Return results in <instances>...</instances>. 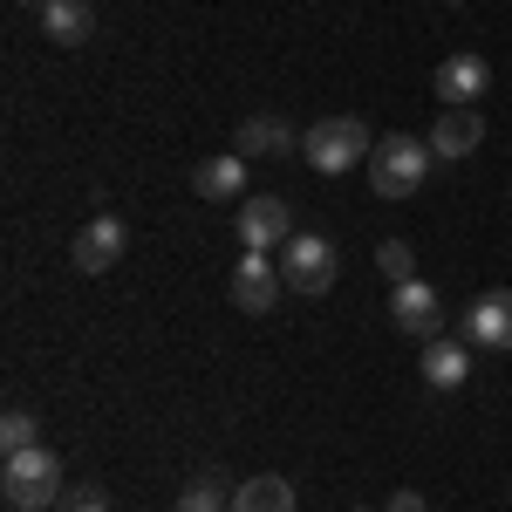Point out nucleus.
<instances>
[{
	"mask_svg": "<svg viewBox=\"0 0 512 512\" xmlns=\"http://www.w3.org/2000/svg\"><path fill=\"white\" fill-rule=\"evenodd\" d=\"M431 144H417L410 130H390V137H376V151H369V192L403 205V198L424 192V171H431Z\"/></svg>",
	"mask_w": 512,
	"mask_h": 512,
	"instance_id": "1",
	"label": "nucleus"
},
{
	"mask_svg": "<svg viewBox=\"0 0 512 512\" xmlns=\"http://www.w3.org/2000/svg\"><path fill=\"white\" fill-rule=\"evenodd\" d=\"M0 492H7V506L14 512H48L62 506L69 492H62V458L35 444V451H14L7 465H0Z\"/></svg>",
	"mask_w": 512,
	"mask_h": 512,
	"instance_id": "2",
	"label": "nucleus"
},
{
	"mask_svg": "<svg viewBox=\"0 0 512 512\" xmlns=\"http://www.w3.org/2000/svg\"><path fill=\"white\" fill-rule=\"evenodd\" d=\"M369 123L362 117H321L308 137H301V158L315 164L321 178H342V171H355V164H369Z\"/></svg>",
	"mask_w": 512,
	"mask_h": 512,
	"instance_id": "3",
	"label": "nucleus"
},
{
	"mask_svg": "<svg viewBox=\"0 0 512 512\" xmlns=\"http://www.w3.org/2000/svg\"><path fill=\"white\" fill-rule=\"evenodd\" d=\"M335 267H342V253H335L328 233H294L280 246V280H287L294 294H328V287H335Z\"/></svg>",
	"mask_w": 512,
	"mask_h": 512,
	"instance_id": "4",
	"label": "nucleus"
},
{
	"mask_svg": "<svg viewBox=\"0 0 512 512\" xmlns=\"http://www.w3.org/2000/svg\"><path fill=\"white\" fill-rule=\"evenodd\" d=\"M233 233H239V246H246V253H274V246H287V239H294V205H287L280 192L239 198Z\"/></svg>",
	"mask_w": 512,
	"mask_h": 512,
	"instance_id": "5",
	"label": "nucleus"
},
{
	"mask_svg": "<svg viewBox=\"0 0 512 512\" xmlns=\"http://www.w3.org/2000/svg\"><path fill=\"white\" fill-rule=\"evenodd\" d=\"M390 321L410 342H437V335H444V301H437V287L431 280H403L390 294Z\"/></svg>",
	"mask_w": 512,
	"mask_h": 512,
	"instance_id": "6",
	"label": "nucleus"
},
{
	"mask_svg": "<svg viewBox=\"0 0 512 512\" xmlns=\"http://www.w3.org/2000/svg\"><path fill=\"white\" fill-rule=\"evenodd\" d=\"M472 349H499L512 355V287H492V294H478L472 308H465V328H458Z\"/></svg>",
	"mask_w": 512,
	"mask_h": 512,
	"instance_id": "7",
	"label": "nucleus"
},
{
	"mask_svg": "<svg viewBox=\"0 0 512 512\" xmlns=\"http://www.w3.org/2000/svg\"><path fill=\"white\" fill-rule=\"evenodd\" d=\"M123 246H130V226H123L117 212H96L89 226L76 233V246H69V260H76L82 274H110L123 260Z\"/></svg>",
	"mask_w": 512,
	"mask_h": 512,
	"instance_id": "8",
	"label": "nucleus"
},
{
	"mask_svg": "<svg viewBox=\"0 0 512 512\" xmlns=\"http://www.w3.org/2000/svg\"><path fill=\"white\" fill-rule=\"evenodd\" d=\"M280 287H287V280H280V260H267V253H246V260L233 267V287H226V294H233L239 315H274Z\"/></svg>",
	"mask_w": 512,
	"mask_h": 512,
	"instance_id": "9",
	"label": "nucleus"
},
{
	"mask_svg": "<svg viewBox=\"0 0 512 512\" xmlns=\"http://www.w3.org/2000/svg\"><path fill=\"white\" fill-rule=\"evenodd\" d=\"M485 89H492L485 55H444V62H437V96H444V110H472Z\"/></svg>",
	"mask_w": 512,
	"mask_h": 512,
	"instance_id": "10",
	"label": "nucleus"
},
{
	"mask_svg": "<svg viewBox=\"0 0 512 512\" xmlns=\"http://www.w3.org/2000/svg\"><path fill=\"white\" fill-rule=\"evenodd\" d=\"M233 151H239V158H294L301 137H294V123H287V117H246V123H239V137H233Z\"/></svg>",
	"mask_w": 512,
	"mask_h": 512,
	"instance_id": "11",
	"label": "nucleus"
},
{
	"mask_svg": "<svg viewBox=\"0 0 512 512\" xmlns=\"http://www.w3.org/2000/svg\"><path fill=\"white\" fill-rule=\"evenodd\" d=\"M465 376H472V342H465V335L424 342V383H431V390H465Z\"/></svg>",
	"mask_w": 512,
	"mask_h": 512,
	"instance_id": "12",
	"label": "nucleus"
},
{
	"mask_svg": "<svg viewBox=\"0 0 512 512\" xmlns=\"http://www.w3.org/2000/svg\"><path fill=\"white\" fill-rule=\"evenodd\" d=\"M431 151L437 158H472V151H485V117L472 110H444V117L431 123Z\"/></svg>",
	"mask_w": 512,
	"mask_h": 512,
	"instance_id": "13",
	"label": "nucleus"
},
{
	"mask_svg": "<svg viewBox=\"0 0 512 512\" xmlns=\"http://www.w3.org/2000/svg\"><path fill=\"white\" fill-rule=\"evenodd\" d=\"M41 35L55 41V48L96 41V7H89V0H48V7H41Z\"/></svg>",
	"mask_w": 512,
	"mask_h": 512,
	"instance_id": "14",
	"label": "nucleus"
},
{
	"mask_svg": "<svg viewBox=\"0 0 512 512\" xmlns=\"http://www.w3.org/2000/svg\"><path fill=\"white\" fill-rule=\"evenodd\" d=\"M192 192L198 198H246V158L239 151H219L192 171Z\"/></svg>",
	"mask_w": 512,
	"mask_h": 512,
	"instance_id": "15",
	"label": "nucleus"
},
{
	"mask_svg": "<svg viewBox=\"0 0 512 512\" xmlns=\"http://www.w3.org/2000/svg\"><path fill=\"white\" fill-rule=\"evenodd\" d=\"M233 512H294V485L274 472H260V478H246L233 492Z\"/></svg>",
	"mask_w": 512,
	"mask_h": 512,
	"instance_id": "16",
	"label": "nucleus"
},
{
	"mask_svg": "<svg viewBox=\"0 0 512 512\" xmlns=\"http://www.w3.org/2000/svg\"><path fill=\"white\" fill-rule=\"evenodd\" d=\"M233 492L239 485H226V472H198L178 492V512H233Z\"/></svg>",
	"mask_w": 512,
	"mask_h": 512,
	"instance_id": "17",
	"label": "nucleus"
},
{
	"mask_svg": "<svg viewBox=\"0 0 512 512\" xmlns=\"http://www.w3.org/2000/svg\"><path fill=\"white\" fill-rule=\"evenodd\" d=\"M376 267H383V280H390V287L417 280V253H410V239H383V246H376Z\"/></svg>",
	"mask_w": 512,
	"mask_h": 512,
	"instance_id": "18",
	"label": "nucleus"
},
{
	"mask_svg": "<svg viewBox=\"0 0 512 512\" xmlns=\"http://www.w3.org/2000/svg\"><path fill=\"white\" fill-rule=\"evenodd\" d=\"M35 444H41V424L28 410H7V417H0V451H7V458H14V451H35Z\"/></svg>",
	"mask_w": 512,
	"mask_h": 512,
	"instance_id": "19",
	"label": "nucleus"
},
{
	"mask_svg": "<svg viewBox=\"0 0 512 512\" xmlns=\"http://www.w3.org/2000/svg\"><path fill=\"white\" fill-rule=\"evenodd\" d=\"M62 512H110V499H103V485H76V492L62 499Z\"/></svg>",
	"mask_w": 512,
	"mask_h": 512,
	"instance_id": "20",
	"label": "nucleus"
},
{
	"mask_svg": "<svg viewBox=\"0 0 512 512\" xmlns=\"http://www.w3.org/2000/svg\"><path fill=\"white\" fill-rule=\"evenodd\" d=\"M383 512H431V506H424V492H396Z\"/></svg>",
	"mask_w": 512,
	"mask_h": 512,
	"instance_id": "21",
	"label": "nucleus"
},
{
	"mask_svg": "<svg viewBox=\"0 0 512 512\" xmlns=\"http://www.w3.org/2000/svg\"><path fill=\"white\" fill-rule=\"evenodd\" d=\"M14 7H48V0H14Z\"/></svg>",
	"mask_w": 512,
	"mask_h": 512,
	"instance_id": "22",
	"label": "nucleus"
}]
</instances>
